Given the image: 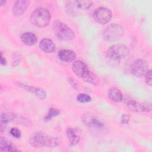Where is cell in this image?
<instances>
[{"label": "cell", "mask_w": 152, "mask_h": 152, "mask_svg": "<svg viewBox=\"0 0 152 152\" xmlns=\"http://www.w3.org/2000/svg\"><path fill=\"white\" fill-rule=\"evenodd\" d=\"M77 100L81 103H87L91 100V97L87 94H80L77 96Z\"/></svg>", "instance_id": "603a6c76"}, {"label": "cell", "mask_w": 152, "mask_h": 152, "mask_svg": "<svg viewBox=\"0 0 152 152\" xmlns=\"http://www.w3.org/2000/svg\"><path fill=\"white\" fill-rule=\"evenodd\" d=\"M148 63L143 59H137L134 61L131 67L132 74L137 77H142L148 71Z\"/></svg>", "instance_id": "52a82bcc"}, {"label": "cell", "mask_w": 152, "mask_h": 152, "mask_svg": "<svg viewBox=\"0 0 152 152\" xmlns=\"http://www.w3.org/2000/svg\"><path fill=\"white\" fill-rule=\"evenodd\" d=\"M29 5V1L20 0L16 1L12 8V12L15 16H20L25 12Z\"/></svg>", "instance_id": "8fae6325"}, {"label": "cell", "mask_w": 152, "mask_h": 152, "mask_svg": "<svg viewBox=\"0 0 152 152\" xmlns=\"http://www.w3.org/2000/svg\"><path fill=\"white\" fill-rule=\"evenodd\" d=\"M145 83L149 86H151V71L148 70V71L147 72V73L145 74Z\"/></svg>", "instance_id": "d4e9b609"}, {"label": "cell", "mask_w": 152, "mask_h": 152, "mask_svg": "<svg viewBox=\"0 0 152 152\" xmlns=\"http://www.w3.org/2000/svg\"><path fill=\"white\" fill-rule=\"evenodd\" d=\"M21 41L28 46H33L37 42V37L36 35L30 32H26L21 36Z\"/></svg>", "instance_id": "2e32d148"}, {"label": "cell", "mask_w": 152, "mask_h": 152, "mask_svg": "<svg viewBox=\"0 0 152 152\" xmlns=\"http://www.w3.org/2000/svg\"><path fill=\"white\" fill-rule=\"evenodd\" d=\"M6 2H7V1H1L0 4H1V5H5Z\"/></svg>", "instance_id": "83f0119b"}, {"label": "cell", "mask_w": 152, "mask_h": 152, "mask_svg": "<svg viewBox=\"0 0 152 152\" xmlns=\"http://www.w3.org/2000/svg\"><path fill=\"white\" fill-rule=\"evenodd\" d=\"M58 139L50 137L42 132H35L30 139V144L36 148H41L44 146L55 147L59 145Z\"/></svg>", "instance_id": "6da1fadb"}, {"label": "cell", "mask_w": 152, "mask_h": 152, "mask_svg": "<svg viewBox=\"0 0 152 152\" xmlns=\"http://www.w3.org/2000/svg\"><path fill=\"white\" fill-rule=\"evenodd\" d=\"M58 57L61 60L69 62L75 59V54L72 50L68 49H62L59 51Z\"/></svg>", "instance_id": "9a60e30c"}, {"label": "cell", "mask_w": 152, "mask_h": 152, "mask_svg": "<svg viewBox=\"0 0 152 152\" xmlns=\"http://www.w3.org/2000/svg\"><path fill=\"white\" fill-rule=\"evenodd\" d=\"M40 49L46 53H52L55 49V46L52 40L49 39L42 40L39 43Z\"/></svg>", "instance_id": "4fadbf2b"}, {"label": "cell", "mask_w": 152, "mask_h": 152, "mask_svg": "<svg viewBox=\"0 0 152 152\" xmlns=\"http://www.w3.org/2000/svg\"><path fill=\"white\" fill-rule=\"evenodd\" d=\"M69 2L74 8L77 7L82 10H86L88 9L93 3L91 1H72Z\"/></svg>", "instance_id": "d6986e66"}, {"label": "cell", "mask_w": 152, "mask_h": 152, "mask_svg": "<svg viewBox=\"0 0 152 152\" xmlns=\"http://www.w3.org/2000/svg\"><path fill=\"white\" fill-rule=\"evenodd\" d=\"M124 33L123 27L118 24H111L103 32V37L106 41L112 42L119 39Z\"/></svg>", "instance_id": "277c9868"}, {"label": "cell", "mask_w": 152, "mask_h": 152, "mask_svg": "<svg viewBox=\"0 0 152 152\" xmlns=\"http://www.w3.org/2000/svg\"><path fill=\"white\" fill-rule=\"evenodd\" d=\"M30 20L33 25L37 27H45L50 23V15L47 9L39 8L33 11Z\"/></svg>", "instance_id": "7a4b0ae2"}, {"label": "cell", "mask_w": 152, "mask_h": 152, "mask_svg": "<svg viewBox=\"0 0 152 152\" xmlns=\"http://www.w3.org/2000/svg\"><path fill=\"white\" fill-rule=\"evenodd\" d=\"M108 96L112 100L119 102L122 100V94L121 91L116 87H112L108 92Z\"/></svg>", "instance_id": "ac0fdd59"}, {"label": "cell", "mask_w": 152, "mask_h": 152, "mask_svg": "<svg viewBox=\"0 0 152 152\" xmlns=\"http://www.w3.org/2000/svg\"><path fill=\"white\" fill-rule=\"evenodd\" d=\"M129 119H130V116L129 115H123L121 118V122L123 124H128L129 123Z\"/></svg>", "instance_id": "484cf974"}, {"label": "cell", "mask_w": 152, "mask_h": 152, "mask_svg": "<svg viewBox=\"0 0 152 152\" xmlns=\"http://www.w3.org/2000/svg\"><path fill=\"white\" fill-rule=\"evenodd\" d=\"M22 59V56L20 53L18 52H15L12 55L11 58V64L13 66H17L21 62Z\"/></svg>", "instance_id": "7402d4cb"}, {"label": "cell", "mask_w": 152, "mask_h": 152, "mask_svg": "<svg viewBox=\"0 0 152 152\" xmlns=\"http://www.w3.org/2000/svg\"><path fill=\"white\" fill-rule=\"evenodd\" d=\"M85 81L88 82L89 83H91L93 85L97 86L99 84V80L97 76L94 74L92 72L90 71L88 75L83 79Z\"/></svg>", "instance_id": "44dd1931"}, {"label": "cell", "mask_w": 152, "mask_h": 152, "mask_svg": "<svg viewBox=\"0 0 152 152\" xmlns=\"http://www.w3.org/2000/svg\"><path fill=\"white\" fill-rule=\"evenodd\" d=\"M81 121L85 125L90 128L99 129L103 126V123L91 112H86L84 113L81 117Z\"/></svg>", "instance_id": "ba28073f"}, {"label": "cell", "mask_w": 152, "mask_h": 152, "mask_svg": "<svg viewBox=\"0 0 152 152\" xmlns=\"http://www.w3.org/2000/svg\"><path fill=\"white\" fill-rule=\"evenodd\" d=\"M59 113H60V111L59 110V109L54 107H51L49 109L47 115L44 118V121L45 122H48L50 120H51L52 118L58 116Z\"/></svg>", "instance_id": "ffe728a7"}, {"label": "cell", "mask_w": 152, "mask_h": 152, "mask_svg": "<svg viewBox=\"0 0 152 152\" xmlns=\"http://www.w3.org/2000/svg\"><path fill=\"white\" fill-rule=\"evenodd\" d=\"M0 63H1V64L2 65H6V63H7L6 59L4 58L3 54H2V52L1 53V61H0Z\"/></svg>", "instance_id": "4316f807"}, {"label": "cell", "mask_w": 152, "mask_h": 152, "mask_svg": "<svg viewBox=\"0 0 152 152\" xmlns=\"http://www.w3.org/2000/svg\"><path fill=\"white\" fill-rule=\"evenodd\" d=\"M21 86L23 88L26 89V90L34 94L36 97L40 99H45L46 96V93L44 89L41 88H37L32 86H27L25 84H21Z\"/></svg>", "instance_id": "5bb4252c"}, {"label": "cell", "mask_w": 152, "mask_h": 152, "mask_svg": "<svg viewBox=\"0 0 152 152\" xmlns=\"http://www.w3.org/2000/svg\"><path fill=\"white\" fill-rule=\"evenodd\" d=\"M72 69L75 75L83 79H84L90 72L87 65L83 61L80 60H77L73 63Z\"/></svg>", "instance_id": "9c48e42d"}, {"label": "cell", "mask_w": 152, "mask_h": 152, "mask_svg": "<svg viewBox=\"0 0 152 152\" xmlns=\"http://www.w3.org/2000/svg\"><path fill=\"white\" fill-rule=\"evenodd\" d=\"M52 27L56 36L61 40H70L74 37V31L66 24L60 21H55Z\"/></svg>", "instance_id": "3957f363"}, {"label": "cell", "mask_w": 152, "mask_h": 152, "mask_svg": "<svg viewBox=\"0 0 152 152\" xmlns=\"http://www.w3.org/2000/svg\"><path fill=\"white\" fill-rule=\"evenodd\" d=\"M10 133L12 137L16 138H19L21 137V131L17 128H12L10 130Z\"/></svg>", "instance_id": "cb8c5ba5"}, {"label": "cell", "mask_w": 152, "mask_h": 152, "mask_svg": "<svg viewBox=\"0 0 152 152\" xmlns=\"http://www.w3.org/2000/svg\"><path fill=\"white\" fill-rule=\"evenodd\" d=\"M129 53L128 48L124 45L117 44L111 46L107 51V56L113 61H119Z\"/></svg>", "instance_id": "5b68a950"}, {"label": "cell", "mask_w": 152, "mask_h": 152, "mask_svg": "<svg viewBox=\"0 0 152 152\" xmlns=\"http://www.w3.org/2000/svg\"><path fill=\"white\" fill-rule=\"evenodd\" d=\"M0 150L2 151H19L11 142L4 137H1L0 140Z\"/></svg>", "instance_id": "e0dca14e"}, {"label": "cell", "mask_w": 152, "mask_h": 152, "mask_svg": "<svg viewBox=\"0 0 152 152\" xmlns=\"http://www.w3.org/2000/svg\"><path fill=\"white\" fill-rule=\"evenodd\" d=\"M126 103L128 107L135 112H148L151 110V104L148 103L141 104L134 100H129Z\"/></svg>", "instance_id": "30bf717a"}, {"label": "cell", "mask_w": 152, "mask_h": 152, "mask_svg": "<svg viewBox=\"0 0 152 152\" xmlns=\"http://www.w3.org/2000/svg\"><path fill=\"white\" fill-rule=\"evenodd\" d=\"M66 136L69 140L71 146L77 145L80 139L78 130L74 128H69L66 131Z\"/></svg>", "instance_id": "7c38bea8"}, {"label": "cell", "mask_w": 152, "mask_h": 152, "mask_svg": "<svg viewBox=\"0 0 152 152\" xmlns=\"http://www.w3.org/2000/svg\"><path fill=\"white\" fill-rule=\"evenodd\" d=\"M93 16L96 21L101 24H105L110 21L112 13L107 8L99 7L94 11Z\"/></svg>", "instance_id": "8992f818"}]
</instances>
